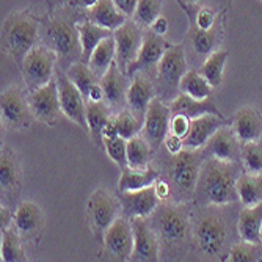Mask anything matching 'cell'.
<instances>
[{
  "label": "cell",
  "instance_id": "obj_27",
  "mask_svg": "<svg viewBox=\"0 0 262 262\" xmlns=\"http://www.w3.org/2000/svg\"><path fill=\"white\" fill-rule=\"evenodd\" d=\"M77 26V30H79V36H80V55L83 58V61L88 63L93 51L96 49L98 44L112 36L113 35V30H108L105 27H101L98 24H94L93 20H83L80 24H76Z\"/></svg>",
  "mask_w": 262,
  "mask_h": 262
},
{
  "label": "cell",
  "instance_id": "obj_34",
  "mask_svg": "<svg viewBox=\"0 0 262 262\" xmlns=\"http://www.w3.org/2000/svg\"><path fill=\"white\" fill-rule=\"evenodd\" d=\"M228 57H229L228 51H213L206 58V61L201 64V68L198 69L212 88H217L222 85L223 69H225V63H226Z\"/></svg>",
  "mask_w": 262,
  "mask_h": 262
},
{
  "label": "cell",
  "instance_id": "obj_53",
  "mask_svg": "<svg viewBox=\"0 0 262 262\" xmlns=\"http://www.w3.org/2000/svg\"><path fill=\"white\" fill-rule=\"evenodd\" d=\"M0 222H2V231L8 229V225L11 222V215H10V210L7 207H2V210H0Z\"/></svg>",
  "mask_w": 262,
  "mask_h": 262
},
{
  "label": "cell",
  "instance_id": "obj_18",
  "mask_svg": "<svg viewBox=\"0 0 262 262\" xmlns=\"http://www.w3.org/2000/svg\"><path fill=\"white\" fill-rule=\"evenodd\" d=\"M222 126H226V120L222 115L206 113L196 116L190 123V130L187 137L182 140L185 149H203L209 138L215 134Z\"/></svg>",
  "mask_w": 262,
  "mask_h": 262
},
{
  "label": "cell",
  "instance_id": "obj_35",
  "mask_svg": "<svg viewBox=\"0 0 262 262\" xmlns=\"http://www.w3.org/2000/svg\"><path fill=\"white\" fill-rule=\"evenodd\" d=\"M151 146L145 137H132L127 140V166L134 170H146L149 166Z\"/></svg>",
  "mask_w": 262,
  "mask_h": 262
},
{
  "label": "cell",
  "instance_id": "obj_43",
  "mask_svg": "<svg viewBox=\"0 0 262 262\" xmlns=\"http://www.w3.org/2000/svg\"><path fill=\"white\" fill-rule=\"evenodd\" d=\"M104 148L108 154V157L116 163L120 165L121 168L127 166V140L123 137H115V138H104Z\"/></svg>",
  "mask_w": 262,
  "mask_h": 262
},
{
  "label": "cell",
  "instance_id": "obj_3",
  "mask_svg": "<svg viewBox=\"0 0 262 262\" xmlns=\"http://www.w3.org/2000/svg\"><path fill=\"white\" fill-rule=\"evenodd\" d=\"M201 149H182L178 154H171V159L166 165L168 184L171 193L176 200H184L192 195L201 173Z\"/></svg>",
  "mask_w": 262,
  "mask_h": 262
},
{
  "label": "cell",
  "instance_id": "obj_7",
  "mask_svg": "<svg viewBox=\"0 0 262 262\" xmlns=\"http://www.w3.org/2000/svg\"><path fill=\"white\" fill-rule=\"evenodd\" d=\"M44 33L49 47L57 52L58 57L73 58L79 54V49H82L77 26L69 20L52 17L47 22Z\"/></svg>",
  "mask_w": 262,
  "mask_h": 262
},
{
  "label": "cell",
  "instance_id": "obj_1",
  "mask_svg": "<svg viewBox=\"0 0 262 262\" xmlns=\"http://www.w3.org/2000/svg\"><path fill=\"white\" fill-rule=\"evenodd\" d=\"M237 178H239L237 162L209 157L201 165L196 193L203 201L213 206L234 203L239 200L235 185Z\"/></svg>",
  "mask_w": 262,
  "mask_h": 262
},
{
  "label": "cell",
  "instance_id": "obj_24",
  "mask_svg": "<svg viewBox=\"0 0 262 262\" xmlns=\"http://www.w3.org/2000/svg\"><path fill=\"white\" fill-rule=\"evenodd\" d=\"M262 201L254 206H245L239 215V235L245 242L262 244Z\"/></svg>",
  "mask_w": 262,
  "mask_h": 262
},
{
  "label": "cell",
  "instance_id": "obj_52",
  "mask_svg": "<svg viewBox=\"0 0 262 262\" xmlns=\"http://www.w3.org/2000/svg\"><path fill=\"white\" fill-rule=\"evenodd\" d=\"M154 187H156V192H157V195H159L160 200H165L166 196H168V195L171 193V187H170V184H168V182H165V181H156Z\"/></svg>",
  "mask_w": 262,
  "mask_h": 262
},
{
  "label": "cell",
  "instance_id": "obj_28",
  "mask_svg": "<svg viewBox=\"0 0 262 262\" xmlns=\"http://www.w3.org/2000/svg\"><path fill=\"white\" fill-rule=\"evenodd\" d=\"M116 60V42L113 35L102 39L96 49L93 51L90 60H88V66L91 68V71L99 77V80L105 76L107 71L112 68V64Z\"/></svg>",
  "mask_w": 262,
  "mask_h": 262
},
{
  "label": "cell",
  "instance_id": "obj_20",
  "mask_svg": "<svg viewBox=\"0 0 262 262\" xmlns=\"http://www.w3.org/2000/svg\"><path fill=\"white\" fill-rule=\"evenodd\" d=\"M156 98V91L152 82L145 76V73H137L132 77V83L127 91V108L138 118L140 121H145V115Z\"/></svg>",
  "mask_w": 262,
  "mask_h": 262
},
{
  "label": "cell",
  "instance_id": "obj_17",
  "mask_svg": "<svg viewBox=\"0 0 262 262\" xmlns=\"http://www.w3.org/2000/svg\"><path fill=\"white\" fill-rule=\"evenodd\" d=\"M130 225L134 231V250L130 260H159L157 235L145 217H132Z\"/></svg>",
  "mask_w": 262,
  "mask_h": 262
},
{
  "label": "cell",
  "instance_id": "obj_42",
  "mask_svg": "<svg viewBox=\"0 0 262 262\" xmlns=\"http://www.w3.org/2000/svg\"><path fill=\"white\" fill-rule=\"evenodd\" d=\"M242 160L245 170L253 174H262V143L247 141L242 146Z\"/></svg>",
  "mask_w": 262,
  "mask_h": 262
},
{
  "label": "cell",
  "instance_id": "obj_22",
  "mask_svg": "<svg viewBox=\"0 0 262 262\" xmlns=\"http://www.w3.org/2000/svg\"><path fill=\"white\" fill-rule=\"evenodd\" d=\"M207 151L210 157H217L220 160L237 162L242 157L241 140L235 135L234 129L222 126L207 141Z\"/></svg>",
  "mask_w": 262,
  "mask_h": 262
},
{
  "label": "cell",
  "instance_id": "obj_13",
  "mask_svg": "<svg viewBox=\"0 0 262 262\" xmlns=\"http://www.w3.org/2000/svg\"><path fill=\"white\" fill-rule=\"evenodd\" d=\"M168 47H170V44L166 42V39L163 36L154 33L152 30H146L145 35H143V44L138 52V57L129 66L127 76L134 77V74H137V73H145V71L156 69Z\"/></svg>",
  "mask_w": 262,
  "mask_h": 262
},
{
  "label": "cell",
  "instance_id": "obj_4",
  "mask_svg": "<svg viewBox=\"0 0 262 262\" xmlns=\"http://www.w3.org/2000/svg\"><path fill=\"white\" fill-rule=\"evenodd\" d=\"M226 220L220 212L209 210L198 220L195 228V242L203 256H220L226 244Z\"/></svg>",
  "mask_w": 262,
  "mask_h": 262
},
{
  "label": "cell",
  "instance_id": "obj_44",
  "mask_svg": "<svg viewBox=\"0 0 262 262\" xmlns=\"http://www.w3.org/2000/svg\"><path fill=\"white\" fill-rule=\"evenodd\" d=\"M257 257H259V245L245 241H242L241 244H235L228 254V260L231 262H253L257 260Z\"/></svg>",
  "mask_w": 262,
  "mask_h": 262
},
{
  "label": "cell",
  "instance_id": "obj_31",
  "mask_svg": "<svg viewBox=\"0 0 262 262\" xmlns=\"http://www.w3.org/2000/svg\"><path fill=\"white\" fill-rule=\"evenodd\" d=\"M235 185L244 206H254L262 201V174L242 173L237 178Z\"/></svg>",
  "mask_w": 262,
  "mask_h": 262
},
{
  "label": "cell",
  "instance_id": "obj_16",
  "mask_svg": "<svg viewBox=\"0 0 262 262\" xmlns=\"http://www.w3.org/2000/svg\"><path fill=\"white\" fill-rule=\"evenodd\" d=\"M88 217L93 229L96 232H105V229L115 222L118 206L113 196L105 188H98L88 200Z\"/></svg>",
  "mask_w": 262,
  "mask_h": 262
},
{
  "label": "cell",
  "instance_id": "obj_50",
  "mask_svg": "<svg viewBox=\"0 0 262 262\" xmlns=\"http://www.w3.org/2000/svg\"><path fill=\"white\" fill-rule=\"evenodd\" d=\"M151 30L160 36H165L166 32H168V20H166L163 16H159L154 22H152V26H151Z\"/></svg>",
  "mask_w": 262,
  "mask_h": 262
},
{
  "label": "cell",
  "instance_id": "obj_12",
  "mask_svg": "<svg viewBox=\"0 0 262 262\" xmlns=\"http://www.w3.org/2000/svg\"><path fill=\"white\" fill-rule=\"evenodd\" d=\"M57 85H58V98H60V107L63 115H66L71 121H74L83 129H88L86 104L80 90L64 74H58Z\"/></svg>",
  "mask_w": 262,
  "mask_h": 262
},
{
  "label": "cell",
  "instance_id": "obj_49",
  "mask_svg": "<svg viewBox=\"0 0 262 262\" xmlns=\"http://www.w3.org/2000/svg\"><path fill=\"white\" fill-rule=\"evenodd\" d=\"M113 2L126 16H132L134 11H135V7H137L138 0H113Z\"/></svg>",
  "mask_w": 262,
  "mask_h": 262
},
{
  "label": "cell",
  "instance_id": "obj_40",
  "mask_svg": "<svg viewBox=\"0 0 262 262\" xmlns=\"http://www.w3.org/2000/svg\"><path fill=\"white\" fill-rule=\"evenodd\" d=\"M160 0H138L135 11H134V20L140 27H151L152 22L160 16Z\"/></svg>",
  "mask_w": 262,
  "mask_h": 262
},
{
  "label": "cell",
  "instance_id": "obj_48",
  "mask_svg": "<svg viewBox=\"0 0 262 262\" xmlns=\"http://www.w3.org/2000/svg\"><path fill=\"white\" fill-rule=\"evenodd\" d=\"M105 99V94H104V88L101 83H94L90 90L88 94V102H102Z\"/></svg>",
  "mask_w": 262,
  "mask_h": 262
},
{
  "label": "cell",
  "instance_id": "obj_5",
  "mask_svg": "<svg viewBox=\"0 0 262 262\" xmlns=\"http://www.w3.org/2000/svg\"><path fill=\"white\" fill-rule=\"evenodd\" d=\"M57 52L51 49L49 46H35L33 49L24 58L20 69L24 82L27 88L36 90L44 86L54 79V68L57 61Z\"/></svg>",
  "mask_w": 262,
  "mask_h": 262
},
{
  "label": "cell",
  "instance_id": "obj_56",
  "mask_svg": "<svg viewBox=\"0 0 262 262\" xmlns=\"http://www.w3.org/2000/svg\"><path fill=\"white\" fill-rule=\"evenodd\" d=\"M260 237H262V229H260Z\"/></svg>",
  "mask_w": 262,
  "mask_h": 262
},
{
  "label": "cell",
  "instance_id": "obj_6",
  "mask_svg": "<svg viewBox=\"0 0 262 262\" xmlns=\"http://www.w3.org/2000/svg\"><path fill=\"white\" fill-rule=\"evenodd\" d=\"M154 231L159 239L165 244L178 245L182 244L190 231L188 217L181 206L166 204L156 212Z\"/></svg>",
  "mask_w": 262,
  "mask_h": 262
},
{
  "label": "cell",
  "instance_id": "obj_14",
  "mask_svg": "<svg viewBox=\"0 0 262 262\" xmlns=\"http://www.w3.org/2000/svg\"><path fill=\"white\" fill-rule=\"evenodd\" d=\"M187 60H185V52L184 47L176 44L170 46L168 49L165 51L162 60L159 61L157 66V80L160 86L163 88H179L182 76L187 73Z\"/></svg>",
  "mask_w": 262,
  "mask_h": 262
},
{
  "label": "cell",
  "instance_id": "obj_21",
  "mask_svg": "<svg viewBox=\"0 0 262 262\" xmlns=\"http://www.w3.org/2000/svg\"><path fill=\"white\" fill-rule=\"evenodd\" d=\"M127 77L129 76L124 74L115 61L112 68L105 73V76L101 79V85L105 94V102L108 104V107L123 110L124 105H127V91H129Z\"/></svg>",
  "mask_w": 262,
  "mask_h": 262
},
{
  "label": "cell",
  "instance_id": "obj_15",
  "mask_svg": "<svg viewBox=\"0 0 262 262\" xmlns=\"http://www.w3.org/2000/svg\"><path fill=\"white\" fill-rule=\"evenodd\" d=\"M104 245L116 260H126L134 250V231L126 219H115L104 232Z\"/></svg>",
  "mask_w": 262,
  "mask_h": 262
},
{
  "label": "cell",
  "instance_id": "obj_45",
  "mask_svg": "<svg viewBox=\"0 0 262 262\" xmlns=\"http://www.w3.org/2000/svg\"><path fill=\"white\" fill-rule=\"evenodd\" d=\"M184 8L188 11L187 5H184ZM188 19L193 20L195 26L200 27V29H203V30H212V29H215V24H217V14H215V11H212L207 7H203V8H200L195 13H190L188 11Z\"/></svg>",
  "mask_w": 262,
  "mask_h": 262
},
{
  "label": "cell",
  "instance_id": "obj_36",
  "mask_svg": "<svg viewBox=\"0 0 262 262\" xmlns=\"http://www.w3.org/2000/svg\"><path fill=\"white\" fill-rule=\"evenodd\" d=\"M110 120V110L108 104L102 102H86V123L88 130L93 135L94 140L101 141L102 138V129Z\"/></svg>",
  "mask_w": 262,
  "mask_h": 262
},
{
  "label": "cell",
  "instance_id": "obj_46",
  "mask_svg": "<svg viewBox=\"0 0 262 262\" xmlns=\"http://www.w3.org/2000/svg\"><path fill=\"white\" fill-rule=\"evenodd\" d=\"M190 120L185 115H171V121H170V134L178 135L179 138H185L188 130H190Z\"/></svg>",
  "mask_w": 262,
  "mask_h": 262
},
{
  "label": "cell",
  "instance_id": "obj_2",
  "mask_svg": "<svg viewBox=\"0 0 262 262\" xmlns=\"http://www.w3.org/2000/svg\"><path fill=\"white\" fill-rule=\"evenodd\" d=\"M39 24L27 13H11L2 24V44L7 54H10L19 64L26 55L35 47L38 38Z\"/></svg>",
  "mask_w": 262,
  "mask_h": 262
},
{
  "label": "cell",
  "instance_id": "obj_51",
  "mask_svg": "<svg viewBox=\"0 0 262 262\" xmlns=\"http://www.w3.org/2000/svg\"><path fill=\"white\" fill-rule=\"evenodd\" d=\"M115 137H118V127H116L115 116H110V120L107 121V124L102 129V140L104 138H115Z\"/></svg>",
  "mask_w": 262,
  "mask_h": 262
},
{
  "label": "cell",
  "instance_id": "obj_11",
  "mask_svg": "<svg viewBox=\"0 0 262 262\" xmlns=\"http://www.w3.org/2000/svg\"><path fill=\"white\" fill-rule=\"evenodd\" d=\"M29 105L39 121L46 124H54L58 120L61 112L60 98H58V85L57 80H51L47 85L32 90L27 96Z\"/></svg>",
  "mask_w": 262,
  "mask_h": 262
},
{
  "label": "cell",
  "instance_id": "obj_41",
  "mask_svg": "<svg viewBox=\"0 0 262 262\" xmlns=\"http://www.w3.org/2000/svg\"><path fill=\"white\" fill-rule=\"evenodd\" d=\"M115 121L118 127V135L126 140L138 135L143 130V121H140L129 108H123L118 112V115L115 116Z\"/></svg>",
  "mask_w": 262,
  "mask_h": 262
},
{
  "label": "cell",
  "instance_id": "obj_29",
  "mask_svg": "<svg viewBox=\"0 0 262 262\" xmlns=\"http://www.w3.org/2000/svg\"><path fill=\"white\" fill-rule=\"evenodd\" d=\"M170 110L171 115H185L190 120H193L196 116L206 115V113H215V115H222L217 107L210 102V99L206 101H198L187 96V94L181 93L173 99V102L170 104Z\"/></svg>",
  "mask_w": 262,
  "mask_h": 262
},
{
  "label": "cell",
  "instance_id": "obj_10",
  "mask_svg": "<svg viewBox=\"0 0 262 262\" xmlns=\"http://www.w3.org/2000/svg\"><path fill=\"white\" fill-rule=\"evenodd\" d=\"M170 105L163 104L159 98H154L146 110L145 121H143V137L149 143L152 151H156L162 145V141H165L166 134H170Z\"/></svg>",
  "mask_w": 262,
  "mask_h": 262
},
{
  "label": "cell",
  "instance_id": "obj_47",
  "mask_svg": "<svg viewBox=\"0 0 262 262\" xmlns=\"http://www.w3.org/2000/svg\"><path fill=\"white\" fill-rule=\"evenodd\" d=\"M163 143H165V146H166V149H168L170 154H178L179 151L184 149V141H182V138H179L178 135H173V134L166 135V138H165Z\"/></svg>",
  "mask_w": 262,
  "mask_h": 262
},
{
  "label": "cell",
  "instance_id": "obj_55",
  "mask_svg": "<svg viewBox=\"0 0 262 262\" xmlns=\"http://www.w3.org/2000/svg\"><path fill=\"white\" fill-rule=\"evenodd\" d=\"M192 2H193V4H204L206 0H192Z\"/></svg>",
  "mask_w": 262,
  "mask_h": 262
},
{
  "label": "cell",
  "instance_id": "obj_54",
  "mask_svg": "<svg viewBox=\"0 0 262 262\" xmlns=\"http://www.w3.org/2000/svg\"><path fill=\"white\" fill-rule=\"evenodd\" d=\"M99 0H74V5H79V7H83V8H93L96 5Z\"/></svg>",
  "mask_w": 262,
  "mask_h": 262
},
{
  "label": "cell",
  "instance_id": "obj_23",
  "mask_svg": "<svg viewBox=\"0 0 262 262\" xmlns=\"http://www.w3.org/2000/svg\"><path fill=\"white\" fill-rule=\"evenodd\" d=\"M16 231L22 239H33L44 226V213L39 206L32 201H24L17 206L13 217Z\"/></svg>",
  "mask_w": 262,
  "mask_h": 262
},
{
  "label": "cell",
  "instance_id": "obj_30",
  "mask_svg": "<svg viewBox=\"0 0 262 262\" xmlns=\"http://www.w3.org/2000/svg\"><path fill=\"white\" fill-rule=\"evenodd\" d=\"M159 178V173L148 166L146 170H134L130 166H124L121 170V178L118 182V190L120 192H129V190H140L149 185H154Z\"/></svg>",
  "mask_w": 262,
  "mask_h": 262
},
{
  "label": "cell",
  "instance_id": "obj_8",
  "mask_svg": "<svg viewBox=\"0 0 262 262\" xmlns=\"http://www.w3.org/2000/svg\"><path fill=\"white\" fill-rule=\"evenodd\" d=\"M143 35L141 27L132 19L126 20L121 27L113 30V38L116 42V64L124 74H127L129 66L137 60L138 52L143 44Z\"/></svg>",
  "mask_w": 262,
  "mask_h": 262
},
{
  "label": "cell",
  "instance_id": "obj_26",
  "mask_svg": "<svg viewBox=\"0 0 262 262\" xmlns=\"http://www.w3.org/2000/svg\"><path fill=\"white\" fill-rule=\"evenodd\" d=\"M90 20L108 30H116L127 20V16L115 5L113 0H99L93 8L88 10Z\"/></svg>",
  "mask_w": 262,
  "mask_h": 262
},
{
  "label": "cell",
  "instance_id": "obj_38",
  "mask_svg": "<svg viewBox=\"0 0 262 262\" xmlns=\"http://www.w3.org/2000/svg\"><path fill=\"white\" fill-rule=\"evenodd\" d=\"M66 76L80 90V93L83 94V98L86 101H88V94H90L91 86L94 83H98V80H99V77L93 73L88 63H73L68 68Z\"/></svg>",
  "mask_w": 262,
  "mask_h": 262
},
{
  "label": "cell",
  "instance_id": "obj_33",
  "mask_svg": "<svg viewBox=\"0 0 262 262\" xmlns=\"http://www.w3.org/2000/svg\"><path fill=\"white\" fill-rule=\"evenodd\" d=\"M188 41H190V46L193 47V51L200 57H209L213 52L215 44L219 42L217 27L212 29V30H203V29L195 26L193 20H190Z\"/></svg>",
  "mask_w": 262,
  "mask_h": 262
},
{
  "label": "cell",
  "instance_id": "obj_37",
  "mask_svg": "<svg viewBox=\"0 0 262 262\" xmlns=\"http://www.w3.org/2000/svg\"><path fill=\"white\" fill-rule=\"evenodd\" d=\"M20 181V166L17 157L10 151L0 154V184L4 190H13Z\"/></svg>",
  "mask_w": 262,
  "mask_h": 262
},
{
  "label": "cell",
  "instance_id": "obj_19",
  "mask_svg": "<svg viewBox=\"0 0 262 262\" xmlns=\"http://www.w3.org/2000/svg\"><path fill=\"white\" fill-rule=\"evenodd\" d=\"M159 195L156 187L149 185L140 190H129V192H120V201L126 213L130 217H148L157 210Z\"/></svg>",
  "mask_w": 262,
  "mask_h": 262
},
{
  "label": "cell",
  "instance_id": "obj_32",
  "mask_svg": "<svg viewBox=\"0 0 262 262\" xmlns=\"http://www.w3.org/2000/svg\"><path fill=\"white\" fill-rule=\"evenodd\" d=\"M179 90H181V93L187 94V96L193 98V99H198V101H206L212 94V86L204 79V76L196 69H190L182 76Z\"/></svg>",
  "mask_w": 262,
  "mask_h": 262
},
{
  "label": "cell",
  "instance_id": "obj_25",
  "mask_svg": "<svg viewBox=\"0 0 262 262\" xmlns=\"http://www.w3.org/2000/svg\"><path fill=\"white\" fill-rule=\"evenodd\" d=\"M234 132L241 141H254L260 138L262 134V120L260 115L251 107H242L235 113Z\"/></svg>",
  "mask_w": 262,
  "mask_h": 262
},
{
  "label": "cell",
  "instance_id": "obj_39",
  "mask_svg": "<svg viewBox=\"0 0 262 262\" xmlns=\"http://www.w3.org/2000/svg\"><path fill=\"white\" fill-rule=\"evenodd\" d=\"M19 232L11 228L2 231V242H0V257L5 262L13 260H26V254L20 247Z\"/></svg>",
  "mask_w": 262,
  "mask_h": 262
},
{
  "label": "cell",
  "instance_id": "obj_9",
  "mask_svg": "<svg viewBox=\"0 0 262 262\" xmlns=\"http://www.w3.org/2000/svg\"><path fill=\"white\" fill-rule=\"evenodd\" d=\"M0 108H2V123L8 129L27 127L30 126L32 118L35 116L29 105V101L17 86H8L2 91Z\"/></svg>",
  "mask_w": 262,
  "mask_h": 262
}]
</instances>
